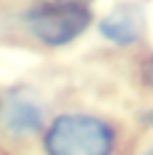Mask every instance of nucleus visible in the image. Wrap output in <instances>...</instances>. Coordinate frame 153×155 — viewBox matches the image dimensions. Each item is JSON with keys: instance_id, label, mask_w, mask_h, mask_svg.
I'll return each instance as SVG.
<instances>
[{"instance_id": "obj_1", "label": "nucleus", "mask_w": 153, "mask_h": 155, "mask_svg": "<svg viewBox=\"0 0 153 155\" xmlns=\"http://www.w3.org/2000/svg\"><path fill=\"white\" fill-rule=\"evenodd\" d=\"M50 155H108L113 130L88 115H61L45 137Z\"/></svg>"}, {"instance_id": "obj_3", "label": "nucleus", "mask_w": 153, "mask_h": 155, "mask_svg": "<svg viewBox=\"0 0 153 155\" xmlns=\"http://www.w3.org/2000/svg\"><path fill=\"white\" fill-rule=\"evenodd\" d=\"M101 34L108 41L119 43V45H131L140 38L142 34V20L140 14L131 7H119L101 23Z\"/></svg>"}, {"instance_id": "obj_7", "label": "nucleus", "mask_w": 153, "mask_h": 155, "mask_svg": "<svg viewBox=\"0 0 153 155\" xmlns=\"http://www.w3.org/2000/svg\"><path fill=\"white\" fill-rule=\"evenodd\" d=\"M151 121H153V117H151Z\"/></svg>"}, {"instance_id": "obj_2", "label": "nucleus", "mask_w": 153, "mask_h": 155, "mask_svg": "<svg viewBox=\"0 0 153 155\" xmlns=\"http://www.w3.org/2000/svg\"><path fill=\"white\" fill-rule=\"evenodd\" d=\"M27 25L45 45H65L90 25V12L79 2L41 5L27 14Z\"/></svg>"}, {"instance_id": "obj_6", "label": "nucleus", "mask_w": 153, "mask_h": 155, "mask_svg": "<svg viewBox=\"0 0 153 155\" xmlns=\"http://www.w3.org/2000/svg\"><path fill=\"white\" fill-rule=\"evenodd\" d=\"M149 155H153V151H151V153H149Z\"/></svg>"}, {"instance_id": "obj_4", "label": "nucleus", "mask_w": 153, "mask_h": 155, "mask_svg": "<svg viewBox=\"0 0 153 155\" xmlns=\"http://www.w3.org/2000/svg\"><path fill=\"white\" fill-rule=\"evenodd\" d=\"M5 124H7L9 133L27 137V135H34V133L41 130V126H43V115H41V108L34 101L16 97V99L9 101V106H7Z\"/></svg>"}, {"instance_id": "obj_5", "label": "nucleus", "mask_w": 153, "mask_h": 155, "mask_svg": "<svg viewBox=\"0 0 153 155\" xmlns=\"http://www.w3.org/2000/svg\"><path fill=\"white\" fill-rule=\"evenodd\" d=\"M151 81H153V61H151Z\"/></svg>"}]
</instances>
